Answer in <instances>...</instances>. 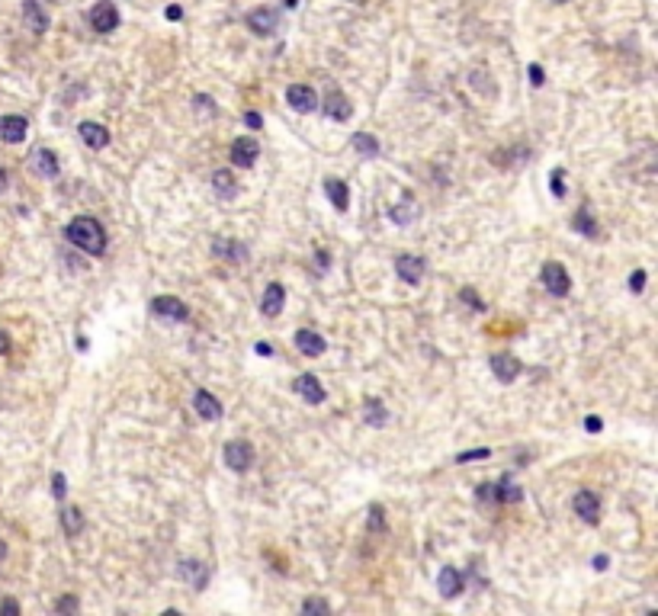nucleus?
Instances as JSON below:
<instances>
[{
  "mask_svg": "<svg viewBox=\"0 0 658 616\" xmlns=\"http://www.w3.org/2000/svg\"><path fill=\"white\" fill-rule=\"evenodd\" d=\"M472 459H488V450H469V453H459L456 463H472Z\"/></svg>",
  "mask_w": 658,
  "mask_h": 616,
  "instance_id": "obj_39",
  "label": "nucleus"
},
{
  "mask_svg": "<svg viewBox=\"0 0 658 616\" xmlns=\"http://www.w3.org/2000/svg\"><path fill=\"white\" fill-rule=\"evenodd\" d=\"M26 132H29L26 116H4L0 119V139L7 141V145H20V141L26 139Z\"/></svg>",
  "mask_w": 658,
  "mask_h": 616,
  "instance_id": "obj_13",
  "label": "nucleus"
},
{
  "mask_svg": "<svg viewBox=\"0 0 658 616\" xmlns=\"http://www.w3.org/2000/svg\"><path fill=\"white\" fill-rule=\"evenodd\" d=\"M244 125H250V129H260V125H263V116H260V112H254V110L244 112Z\"/></svg>",
  "mask_w": 658,
  "mask_h": 616,
  "instance_id": "obj_42",
  "label": "nucleus"
},
{
  "mask_svg": "<svg viewBox=\"0 0 658 616\" xmlns=\"http://www.w3.org/2000/svg\"><path fill=\"white\" fill-rule=\"evenodd\" d=\"M642 286H645V270H636L630 277V289L633 292H642Z\"/></svg>",
  "mask_w": 658,
  "mask_h": 616,
  "instance_id": "obj_41",
  "label": "nucleus"
},
{
  "mask_svg": "<svg viewBox=\"0 0 658 616\" xmlns=\"http://www.w3.org/2000/svg\"><path fill=\"white\" fill-rule=\"evenodd\" d=\"M526 74H530V83H533V87H543V81H546V74H543L540 64H530V71H526Z\"/></svg>",
  "mask_w": 658,
  "mask_h": 616,
  "instance_id": "obj_40",
  "label": "nucleus"
},
{
  "mask_svg": "<svg viewBox=\"0 0 658 616\" xmlns=\"http://www.w3.org/2000/svg\"><path fill=\"white\" fill-rule=\"evenodd\" d=\"M81 610V603H77V597H71V594H64V597H58L55 600V613H77Z\"/></svg>",
  "mask_w": 658,
  "mask_h": 616,
  "instance_id": "obj_32",
  "label": "nucleus"
},
{
  "mask_svg": "<svg viewBox=\"0 0 658 616\" xmlns=\"http://www.w3.org/2000/svg\"><path fill=\"white\" fill-rule=\"evenodd\" d=\"M363 421H366L369 427H382V424L388 421L386 405H382L379 398H366V402H363Z\"/></svg>",
  "mask_w": 658,
  "mask_h": 616,
  "instance_id": "obj_25",
  "label": "nucleus"
},
{
  "mask_svg": "<svg viewBox=\"0 0 658 616\" xmlns=\"http://www.w3.org/2000/svg\"><path fill=\"white\" fill-rule=\"evenodd\" d=\"M492 498L495 501H520V498H524V492H520L517 485H511L507 478H501L498 488H492Z\"/></svg>",
  "mask_w": 658,
  "mask_h": 616,
  "instance_id": "obj_30",
  "label": "nucleus"
},
{
  "mask_svg": "<svg viewBox=\"0 0 658 616\" xmlns=\"http://www.w3.org/2000/svg\"><path fill=\"white\" fill-rule=\"evenodd\" d=\"M459 298H463V302L469 305L472 312H482V298H478V296H475V292H472V289H463V292H459Z\"/></svg>",
  "mask_w": 658,
  "mask_h": 616,
  "instance_id": "obj_36",
  "label": "nucleus"
},
{
  "mask_svg": "<svg viewBox=\"0 0 658 616\" xmlns=\"http://www.w3.org/2000/svg\"><path fill=\"white\" fill-rule=\"evenodd\" d=\"M77 132H81L83 145L93 148V151H100V148L110 145V132H106L100 122H81V129H77Z\"/></svg>",
  "mask_w": 658,
  "mask_h": 616,
  "instance_id": "obj_19",
  "label": "nucleus"
},
{
  "mask_svg": "<svg viewBox=\"0 0 658 616\" xmlns=\"http://www.w3.org/2000/svg\"><path fill=\"white\" fill-rule=\"evenodd\" d=\"M296 392L302 395L308 405H321V402H325V385H321L318 376H312V373L299 376V379H296Z\"/></svg>",
  "mask_w": 658,
  "mask_h": 616,
  "instance_id": "obj_16",
  "label": "nucleus"
},
{
  "mask_svg": "<svg viewBox=\"0 0 658 616\" xmlns=\"http://www.w3.org/2000/svg\"><path fill=\"white\" fill-rule=\"evenodd\" d=\"M328 610H331V607H328L325 600H318V597H312V600L302 603V613H328Z\"/></svg>",
  "mask_w": 658,
  "mask_h": 616,
  "instance_id": "obj_35",
  "label": "nucleus"
},
{
  "mask_svg": "<svg viewBox=\"0 0 658 616\" xmlns=\"http://www.w3.org/2000/svg\"><path fill=\"white\" fill-rule=\"evenodd\" d=\"M248 29L254 35H260V39H267V35H273L279 29V16L270 7H257L248 13Z\"/></svg>",
  "mask_w": 658,
  "mask_h": 616,
  "instance_id": "obj_5",
  "label": "nucleus"
},
{
  "mask_svg": "<svg viewBox=\"0 0 658 616\" xmlns=\"http://www.w3.org/2000/svg\"><path fill=\"white\" fill-rule=\"evenodd\" d=\"M437 591H440V597H459L463 594V575H459L453 565H446L444 571H440V578H437Z\"/></svg>",
  "mask_w": 658,
  "mask_h": 616,
  "instance_id": "obj_18",
  "label": "nucleus"
},
{
  "mask_svg": "<svg viewBox=\"0 0 658 616\" xmlns=\"http://www.w3.org/2000/svg\"><path fill=\"white\" fill-rule=\"evenodd\" d=\"M212 187L222 199H235L238 196V180L231 177V170H215L212 173Z\"/></svg>",
  "mask_w": 658,
  "mask_h": 616,
  "instance_id": "obj_24",
  "label": "nucleus"
},
{
  "mask_svg": "<svg viewBox=\"0 0 658 616\" xmlns=\"http://www.w3.org/2000/svg\"><path fill=\"white\" fill-rule=\"evenodd\" d=\"M610 565V559H607V555H597V559H594V568H597V571H604V568H607Z\"/></svg>",
  "mask_w": 658,
  "mask_h": 616,
  "instance_id": "obj_46",
  "label": "nucleus"
},
{
  "mask_svg": "<svg viewBox=\"0 0 658 616\" xmlns=\"http://www.w3.org/2000/svg\"><path fill=\"white\" fill-rule=\"evenodd\" d=\"M62 526L68 536H77L83 530V513L81 507H68V511H62Z\"/></svg>",
  "mask_w": 658,
  "mask_h": 616,
  "instance_id": "obj_29",
  "label": "nucleus"
},
{
  "mask_svg": "<svg viewBox=\"0 0 658 616\" xmlns=\"http://www.w3.org/2000/svg\"><path fill=\"white\" fill-rule=\"evenodd\" d=\"M424 270H427V263H424V257H417V254H402L398 260H395V273H398L402 283H408V286L421 283Z\"/></svg>",
  "mask_w": 658,
  "mask_h": 616,
  "instance_id": "obj_6",
  "label": "nucleus"
},
{
  "mask_svg": "<svg viewBox=\"0 0 658 616\" xmlns=\"http://www.w3.org/2000/svg\"><path fill=\"white\" fill-rule=\"evenodd\" d=\"M572 222H575L578 235H584V238H597V235H601V225L594 222V215H591V209H588V206H582V209H578V212H575V219H572Z\"/></svg>",
  "mask_w": 658,
  "mask_h": 616,
  "instance_id": "obj_26",
  "label": "nucleus"
},
{
  "mask_svg": "<svg viewBox=\"0 0 658 616\" xmlns=\"http://www.w3.org/2000/svg\"><path fill=\"white\" fill-rule=\"evenodd\" d=\"M20 613V603L13 600V597H7V600H0V616H16Z\"/></svg>",
  "mask_w": 658,
  "mask_h": 616,
  "instance_id": "obj_38",
  "label": "nucleus"
},
{
  "mask_svg": "<svg viewBox=\"0 0 658 616\" xmlns=\"http://www.w3.org/2000/svg\"><path fill=\"white\" fill-rule=\"evenodd\" d=\"M151 312L158 315V318H171V321H187L190 318L187 302H180V298H173V296L151 298Z\"/></svg>",
  "mask_w": 658,
  "mask_h": 616,
  "instance_id": "obj_7",
  "label": "nucleus"
},
{
  "mask_svg": "<svg viewBox=\"0 0 658 616\" xmlns=\"http://www.w3.org/2000/svg\"><path fill=\"white\" fill-rule=\"evenodd\" d=\"M562 180H565V170L559 167V170H553V177H549V187H553V193L559 196V199L565 196V183H562Z\"/></svg>",
  "mask_w": 658,
  "mask_h": 616,
  "instance_id": "obj_33",
  "label": "nucleus"
},
{
  "mask_svg": "<svg viewBox=\"0 0 658 616\" xmlns=\"http://www.w3.org/2000/svg\"><path fill=\"white\" fill-rule=\"evenodd\" d=\"M164 16H167V20H180L183 10H180V7H167V10H164Z\"/></svg>",
  "mask_w": 658,
  "mask_h": 616,
  "instance_id": "obj_43",
  "label": "nucleus"
},
{
  "mask_svg": "<svg viewBox=\"0 0 658 616\" xmlns=\"http://www.w3.org/2000/svg\"><path fill=\"white\" fill-rule=\"evenodd\" d=\"M177 571H180L183 581H190L196 591L206 588V568H202V562H180V568H177Z\"/></svg>",
  "mask_w": 658,
  "mask_h": 616,
  "instance_id": "obj_27",
  "label": "nucleus"
},
{
  "mask_svg": "<svg viewBox=\"0 0 658 616\" xmlns=\"http://www.w3.org/2000/svg\"><path fill=\"white\" fill-rule=\"evenodd\" d=\"M193 408H196V414H200L202 421H219V417L225 414V411H222V402H219L212 392H206V388H196Z\"/></svg>",
  "mask_w": 658,
  "mask_h": 616,
  "instance_id": "obj_11",
  "label": "nucleus"
},
{
  "mask_svg": "<svg viewBox=\"0 0 658 616\" xmlns=\"http://www.w3.org/2000/svg\"><path fill=\"white\" fill-rule=\"evenodd\" d=\"M33 167H35V173H42V177H49V180H55L58 173H62V167H58L55 151H49V148H39V151L33 154Z\"/></svg>",
  "mask_w": 658,
  "mask_h": 616,
  "instance_id": "obj_23",
  "label": "nucleus"
},
{
  "mask_svg": "<svg viewBox=\"0 0 658 616\" xmlns=\"http://www.w3.org/2000/svg\"><path fill=\"white\" fill-rule=\"evenodd\" d=\"M10 350V337H7V331H0V354H7Z\"/></svg>",
  "mask_w": 658,
  "mask_h": 616,
  "instance_id": "obj_45",
  "label": "nucleus"
},
{
  "mask_svg": "<svg viewBox=\"0 0 658 616\" xmlns=\"http://www.w3.org/2000/svg\"><path fill=\"white\" fill-rule=\"evenodd\" d=\"M415 212H417V209H415V199H411V193H405V209H402V206L392 209V222H395V225H408Z\"/></svg>",
  "mask_w": 658,
  "mask_h": 616,
  "instance_id": "obj_31",
  "label": "nucleus"
},
{
  "mask_svg": "<svg viewBox=\"0 0 658 616\" xmlns=\"http://www.w3.org/2000/svg\"><path fill=\"white\" fill-rule=\"evenodd\" d=\"M321 110H325L328 119H337V122H347V119L354 116V106H350V100H347L340 91H331V93H328V97H325V106H321Z\"/></svg>",
  "mask_w": 658,
  "mask_h": 616,
  "instance_id": "obj_14",
  "label": "nucleus"
},
{
  "mask_svg": "<svg viewBox=\"0 0 658 616\" xmlns=\"http://www.w3.org/2000/svg\"><path fill=\"white\" fill-rule=\"evenodd\" d=\"M64 235H68L71 244H77L81 250H87V254H93V257H100L106 250V231L97 219H91V215H77L74 222L64 228Z\"/></svg>",
  "mask_w": 658,
  "mask_h": 616,
  "instance_id": "obj_1",
  "label": "nucleus"
},
{
  "mask_svg": "<svg viewBox=\"0 0 658 616\" xmlns=\"http://www.w3.org/2000/svg\"><path fill=\"white\" fill-rule=\"evenodd\" d=\"M257 354H260V356H270V354H273V347H270V344H257Z\"/></svg>",
  "mask_w": 658,
  "mask_h": 616,
  "instance_id": "obj_48",
  "label": "nucleus"
},
{
  "mask_svg": "<svg viewBox=\"0 0 658 616\" xmlns=\"http://www.w3.org/2000/svg\"><path fill=\"white\" fill-rule=\"evenodd\" d=\"M87 20H91V26L97 29V33H112V29L119 26V10H116L112 0H100V4H93L91 7Z\"/></svg>",
  "mask_w": 658,
  "mask_h": 616,
  "instance_id": "obj_3",
  "label": "nucleus"
},
{
  "mask_svg": "<svg viewBox=\"0 0 658 616\" xmlns=\"http://www.w3.org/2000/svg\"><path fill=\"white\" fill-rule=\"evenodd\" d=\"M540 279H543V286H546L553 296H568V289H572V277H568V270L562 267V263H555V260L543 263Z\"/></svg>",
  "mask_w": 658,
  "mask_h": 616,
  "instance_id": "obj_2",
  "label": "nucleus"
},
{
  "mask_svg": "<svg viewBox=\"0 0 658 616\" xmlns=\"http://www.w3.org/2000/svg\"><path fill=\"white\" fill-rule=\"evenodd\" d=\"M225 463H229L231 472H248L250 463H254V446L248 440H231L225 443Z\"/></svg>",
  "mask_w": 658,
  "mask_h": 616,
  "instance_id": "obj_4",
  "label": "nucleus"
},
{
  "mask_svg": "<svg viewBox=\"0 0 658 616\" xmlns=\"http://www.w3.org/2000/svg\"><path fill=\"white\" fill-rule=\"evenodd\" d=\"M296 347L305 356H321L325 354V337L315 334L312 327H302V331H296Z\"/></svg>",
  "mask_w": 658,
  "mask_h": 616,
  "instance_id": "obj_20",
  "label": "nucleus"
},
{
  "mask_svg": "<svg viewBox=\"0 0 658 616\" xmlns=\"http://www.w3.org/2000/svg\"><path fill=\"white\" fill-rule=\"evenodd\" d=\"M555 4H565V0H555Z\"/></svg>",
  "mask_w": 658,
  "mask_h": 616,
  "instance_id": "obj_53",
  "label": "nucleus"
},
{
  "mask_svg": "<svg viewBox=\"0 0 658 616\" xmlns=\"http://www.w3.org/2000/svg\"><path fill=\"white\" fill-rule=\"evenodd\" d=\"M478 498H482V501L492 498V485H478Z\"/></svg>",
  "mask_w": 658,
  "mask_h": 616,
  "instance_id": "obj_47",
  "label": "nucleus"
},
{
  "mask_svg": "<svg viewBox=\"0 0 658 616\" xmlns=\"http://www.w3.org/2000/svg\"><path fill=\"white\" fill-rule=\"evenodd\" d=\"M382 513H386V511H382L379 504L369 507V530H382Z\"/></svg>",
  "mask_w": 658,
  "mask_h": 616,
  "instance_id": "obj_37",
  "label": "nucleus"
},
{
  "mask_svg": "<svg viewBox=\"0 0 658 616\" xmlns=\"http://www.w3.org/2000/svg\"><path fill=\"white\" fill-rule=\"evenodd\" d=\"M520 360H514V356H507V354H495L492 356V373H495V379L498 382H504V385H511L514 379L520 376Z\"/></svg>",
  "mask_w": 658,
  "mask_h": 616,
  "instance_id": "obj_15",
  "label": "nucleus"
},
{
  "mask_svg": "<svg viewBox=\"0 0 658 616\" xmlns=\"http://www.w3.org/2000/svg\"><path fill=\"white\" fill-rule=\"evenodd\" d=\"M572 504H575V513L584 520V523L594 526L597 520H601V498H597L594 492H588V488H582V492L575 494V501H572Z\"/></svg>",
  "mask_w": 658,
  "mask_h": 616,
  "instance_id": "obj_9",
  "label": "nucleus"
},
{
  "mask_svg": "<svg viewBox=\"0 0 658 616\" xmlns=\"http://www.w3.org/2000/svg\"><path fill=\"white\" fill-rule=\"evenodd\" d=\"M52 494H55L58 501H64V494H68V482H64L62 472H55V475H52Z\"/></svg>",
  "mask_w": 658,
  "mask_h": 616,
  "instance_id": "obj_34",
  "label": "nucleus"
},
{
  "mask_svg": "<svg viewBox=\"0 0 658 616\" xmlns=\"http://www.w3.org/2000/svg\"><path fill=\"white\" fill-rule=\"evenodd\" d=\"M584 427H588L591 434H597V430H601V417H588V421H584Z\"/></svg>",
  "mask_w": 658,
  "mask_h": 616,
  "instance_id": "obj_44",
  "label": "nucleus"
},
{
  "mask_svg": "<svg viewBox=\"0 0 658 616\" xmlns=\"http://www.w3.org/2000/svg\"><path fill=\"white\" fill-rule=\"evenodd\" d=\"M350 145H354V151L363 154V158H376V154H379L376 135H366V132H354V135H350Z\"/></svg>",
  "mask_w": 658,
  "mask_h": 616,
  "instance_id": "obj_28",
  "label": "nucleus"
},
{
  "mask_svg": "<svg viewBox=\"0 0 658 616\" xmlns=\"http://www.w3.org/2000/svg\"><path fill=\"white\" fill-rule=\"evenodd\" d=\"M212 254L219 260H229V263H241L248 260V248L241 241H231V238H215L212 241Z\"/></svg>",
  "mask_w": 658,
  "mask_h": 616,
  "instance_id": "obj_12",
  "label": "nucleus"
},
{
  "mask_svg": "<svg viewBox=\"0 0 658 616\" xmlns=\"http://www.w3.org/2000/svg\"><path fill=\"white\" fill-rule=\"evenodd\" d=\"M257 154H260V145H257L254 139H248V135L231 141V164L235 167H254Z\"/></svg>",
  "mask_w": 658,
  "mask_h": 616,
  "instance_id": "obj_10",
  "label": "nucleus"
},
{
  "mask_svg": "<svg viewBox=\"0 0 658 616\" xmlns=\"http://www.w3.org/2000/svg\"><path fill=\"white\" fill-rule=\"evenodd\" d=\"M23 23H26V26L33 29L35 35L49 29V13L42 10L39 0H26V4H23Z\"/></svg>",
  "mask_w": 658,
  "mask_h": 616,
  "instance_id": "obj_17",
  "label": "nucleus"
},
{
  "mask_svg": "<svg viewBox=\"0 0 658 616\" xmlns=\"http://www.w3.org/2000/svg\"><path fill=\"white\" fill-rule=\"evenodd\" d=\"M328 263H331V260H328V254H318V267H321V270H328Z\"/></svg>",
  "mask_w": 658,
  "mask_h": 616,
  "instance_id": "obj_50",
  "label": "nucleus"
},
{
  "mask_svg": "<svg viewBox=\"0 0 658 616\" xmlns=\"http://www.w3.org/2000/svg\"><path fill=\"white\" fill-rule=\"evenodd\" d=\"M4 559H7V542L0 540V562H4Z\"/></svg>",
  "mask_w": 658,
  "mask_h": 616,
  "instance_id": "obj_51",
  "label": "nucleus"
},
{
  "mask_svg": "<svg viewBox=\"0 0 658 616\" xmlns=\"http://www.w3.org/2000/svg\"><path fill=\"white\" fill-rule=\"evenodd\" d=\"M296 4H299V0H286V7H296Z\"/></svg>",
  "mask_w": 658,
  "mask_h": 616,
  "instance_id": "obj_52",
  "label": "nucleus"
},
{
  "mask_svg": "<svg viewBox=\"0 0 658 616\" xmlns=\"http://www.w3.org/2000/svg\"><path fill=\"white\" fill-rule=\"evenodd\" d=\"M283 305H286V289L279 283H270V286H267V292H263V302H260L263 315H267V318H273V315L283 312Z\"/></svg>",
  "mask_w": 658,
  "mask_h": 616,
  "instance_id": "obj_22",
  "label": "nucleus"
},
{
  "mask_svg": "<svg viewBox=\"0 0 658 616\" xmlns=\"http://www.w3.org/2000/svg\"><path fill=\"white\" fill-rule=\"evenodd\" d=\"M325 193H328V199H331V206L337 209V212H347V206H350V190H347L344 180H337V177H328V180H325Z\"/></svg>",
  "mask_w": 658,
  "mask_h": 616,
  "instance_id": "obj_21",
  "label": "nucleus"
},
{
  "mask_svg": "<svg viewBox=\"0 0 658 616\" xmlns=\"http://www.w3.org/2000/svg\"><path fill=\"white\" fill-rule=\"evenodd\" d=\"M286 103L296 112H312V110H318V93L312 87H305V83H292L289 91H286Z\"/></svg>",
  "mask_w": 658,
  "mask_h": 616,
  "instance_id": "obj_8",
  "label": "nucleus"
},
{
  "mask_svg": "<svg viewBox=\"0 0 658 616\" xmlns=\"http://www.w3.org/2000/svg\"><path fill=\"white\" fill-rule=\"evenodd\" d=\"M4 190H7V170L0 167V193H4Z\"/></svg>",
  "mask_w": 658,
  "mask_h": 616,
  "instance_id": "obj_49",
  "label": "nucleus"
}]
</instances>
